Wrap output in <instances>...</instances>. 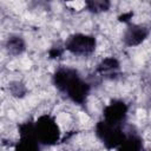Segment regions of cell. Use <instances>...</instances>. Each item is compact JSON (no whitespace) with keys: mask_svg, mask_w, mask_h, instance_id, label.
Masks as SVG:
<instances>
[{"mask_svg":"<svg viewBox=\"0 0 151 151\" xmlns=\"http://www.w3.org/2000/svg\"><path fill=\"white\" fill-rule=\"evenodd\" d=\"M90 91V86L88 84H86L84 80H81L79 78V76L77 78H74L70 85L67 86V88L65 90V92L67 93V96L78 104H83L88 94Z\"/></svg>","mask_w":151,"mask_h":151,"instance_id":"6","label":"cell"},{"mask_svg":"<svg viewBox=\"0 0 151 151\" xmlns=\"http://www.w3.org/2000/svg\"><path fill=\"white\" fill-rule=\"evenodd\" d=\"M78 77V73L77 71L74 70H71V68H60L55 73H54V77H53V81H54V85L60 90V91H64L67 88V86L70 85V83Z\"/></svg>","mask_w":151,"mask_h":151,"instance_id":"8","label":"cell"},{"mask_svg":"<svg viewBox=\"0 0 151 151\" xmlns=\"http://www.w3.org/2000/svg\"><path fill=\"white\" fill-rule=\"evenodd\" d=\"M6 47L11 54H20L25 50V44L20 37H11L7 41Z\"/></svg>","mask_w":151,"mask_h":151,"instance_id":"11","label":"cell"},{"mask_svg":"<svg viewBox=\"0 0 151 151\" xmlns=\"http://www.w3.org/2000/svg\"><path fill=\"white\" fill-rule=\"evenodd\" d=\"M119 151H142V140L137 136L125 137L124 142L118 147Z\"/></svg>","mask_w":151,"mask_h":151,"instance_id":"10","label":"cell"},{"mask_svg":"<svg viewBox=\"0 0 151 151\" xmlns=\"http://www.w3.org/2000/svg\"><path fill=\"white\" fill-rule=\"evenodd\" d=\"M34 127L37 138L40 143L45 145H53L59 140L60 131L53 117L47 114L41 116L34 123Z\"/></svg>","mask_w":151,"mask_h":151,"instance_id":"1","label":"cell"},{"mask_svg":"<svg viewBox=\"0 0 151 151\" xmlns=\"http://www.w3.org/2000/svg\"><path fill=\"white\" fill-rule=\"evenodd\" d=\"M96 132H97V136L100 138V140L107 149L119 147L120 144L125 139V134L119 129V126L109 124L105 120H101L97 124Z\"/></svg>","mask_w":151,"mask_h":151,"instance_id":"2","label":"cell"},{"mask_svg":"<svg viewBox=\"0 0 151 151\" xmlns=\"http://www.w3.org/2000/svg\"><path fill=\"white\" fill-rule=\"evenodd\" d=\"M65 46L66 50H68L73 54L87 55L94 51L96 39L86 34H73L67 39Z\"/></svg>","mask_w":151,"mask_h":151,"instance_id":"3","label":"cell"},{"mask_svg":"<svg viewBox=\"0 0 151 151\" xmlns=\"http://www.w3.org/2000/svg\"><path fill=\"white\" fill-rule=\"evenodd\" d=\"M20 140L15 147V151H39L38 138L35 134L34 124L26 122L19 126Z\"/></svg>","mask_w":151,"mask_h":151,"instance_id":"4","label":"cell"},{"mask_svg":"<svg viewBox=\"0 0 151 151\" xmlns=\"http://www.w3.org/2000/svg\"><path fill=\"white\" fill-rule=\"evenodd\" d=\"M127 106L122 100H113L104 109V120L112 125H119L126 117Z\"/></svg>","mask_w":151,"mask_h":151,"instance_id":"5","label":"cell"},{"mask_svg":"<svg viewBox=\"0 0 151 151\" xmlns=\"http://www.w3.org/2000/svg\"><path fill=\"white\" fill-rule=\"evenodd\" d=\"M86 6L91 12L98 13V12L107 11L109 7H110V2L109 1H103V0H94V1H87Z\"/></svg>","mask_w":151,"mask_h":151,"instance_id":"12","label":"cell"},{"mask_svg":"<svg viewBox=\"0 0 151 151\" xmlns=\"http://www.w3.org/2000/svg\"><path fill=\"white\" fill-rule=\"evenodd\" d=\"M119 70V63L114 58H106L99 65L97 71L103 77H114Z\"/></svg>","mask_w":151,"mask_h":151,"instance_id":"9","label":"cell"},{"mask_svg":"<svg viewBox=\"0 0 151 151\" xmlns=\"http://www.w3.org/2000/svg\"><path fill=\"white\" fill-rule=\"evenodd\" d=\"M131 17H132V13H131V12H129V13H126V14H123L119 19H120L122 21H127V20H129V18H131Z\"/></svg>","mask_w":151,"mask_h":151,"instance_id":"13","label":"cell"},{"mask_svg":"<svg viewBox=\"0 0 151 151\" xmlns=\"http://www.w3.org/2000/svg\"><path fill=\"white\" fill-rule=\"evenodd\" d=\"M147 34H149V31L146 27L140 25H132L125 32L124 41L129 46H136V45H139L142 41H144Z\"/></svg>","mask_w":151,"mask_h":151,"instance_id":"7","label":"cell"}]
</instances>
